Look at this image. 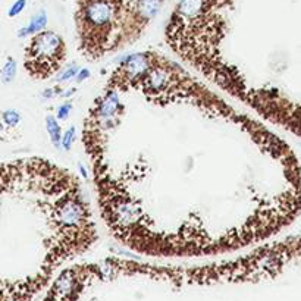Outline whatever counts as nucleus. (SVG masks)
I'll return each instance as SVG.
<instances>
[{
    "label": "nucleus",
    "instance_id": "1",
    "mask_svg": "<svg viewBox=\"0 0 301 301\" xmlns=\"http://www.w3.org/2000/svg\"><path fill=\"white\" fill-rule=\"evenodd\" d=\"M101 221L156 259L221 256L301 215V163L275 129L178 59H121L81 128Z\"/></svg>",
    "mask_w": 301,
    "mask_h": 301
},
{
    "label": "nucleus",
    "instance_id": "2",
    "mask_svg": "<svg viewBox=\"0 0 301 301\" xmlns=\"http://www.w3.org/2000/svg\"><path fill=\"white\" fill-rule=\"evenodd\" d=\"M165 41L226 97L301 138V0H179Z\"/></svg>",
    "mask_w": 301,
    "mask_h": 301
},
{
    "label": "nucleus",
    "instance_id": "3",
    "mask_svg": "<svg viewBox=\"0 0 301 301\" xmlns=\"http://www.w3.org/2000/svg\"><path fill=\"white\" fill-rule=\"evenodd\" d=\"M0 197L4 301L38 293L60 266L99 240L79 179L53 160L37 156L4 160Z\"/></svg>",
    "mask_w": 301,
    "mask_h": 301
},
{
    "label": "nucleus",
    "instance_id": "4",
    "mask_svg": "<svg viewBox=\"0 0 301 301\" xmlns=\"http://www.w3.org/2000/svg\"><path fill=\"white\" fill-rule=\"evenodd\" d=\"M169 0H72L78 50L88 62L135 44Z\"/></svg>",
    "mask_w": 301,
    "mask_h": 301
},
{
    "label": "nucleus",
    "instance_id": "5",
    "mask_svg": "<svg viewBox=\"0 0 301 301\" xmlns=\"http://www.w3.org/2000/svg\"><path fill=\"white\" fill-rule=\"evenodd\" d=\"M68 56V46L54 31L35 32L24 47V68L28 76L37 81L49 79L57 74Z\"/></svg>",
    "mask_w": 301,
    "mask_h": 301
},
{
    "label": "nucleus",
    "instance_id": "6",
    "mask_svg": "<svg viewBox=\"0 0 301 301\" xmlns=\"http://www.w3.org/2000/svg\"><path fill=\"white\" fill-rule=\"evenodd\" d=\"M46 125H47V132H49V135H50L51 138V143L56 146V147H59V144H60V126H59V122H57V119L54 118V116H47V119H46Z\"/></svg>",
    "mask_w": 301,
    "mask_h": 301
},
{
    "label": "nucleus",
    "instance_id": "7",
    "mask_svg": "<svg viewBox=\"0 0 301 301\" xmlns=\"http://www.w3.org/2000/svg\"><path fill=\"white\" fill-rule=\"evenodd\" d=\"M71 109H72L71 104H62V106L59 107V110H57V118H59V119H66Z\"/></svg>",
    "mask_w": 301,
    "mask_h": 301
},
{
    "label": "nucleus",
    "instance_id": "8",
    "mask_svg": "<svg viewBox=\"0 0 301 301\" xmlns=\"http://www.w3.org/2000/svg\"><path fill=\"white\" fill-rule=\"evenodd\" d=\"M74 132H75V129L72 128V129H69L66 134H65V140L62 141L63 143V147L66 149V150H69V143H72V137H74Z\"/></svg>",
    "mask_w": 301,
    "mask_h": 301
}]
</instances>
